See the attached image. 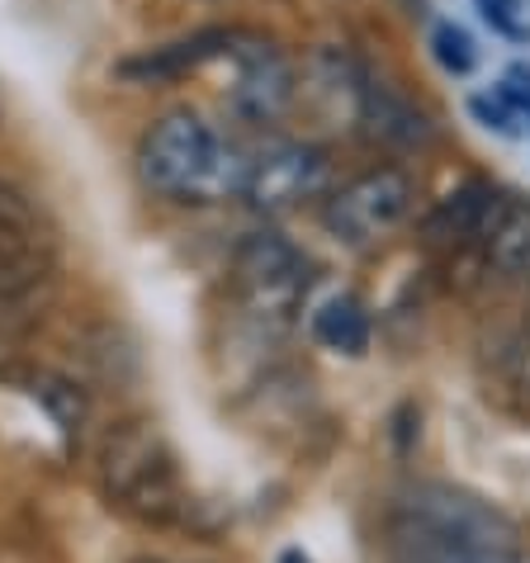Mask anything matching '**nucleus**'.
Here are the masks:
<instances>
[{"label":"nucleus","instance_id":"f257e3e1","mask_svg":"<svg viewBox=\"0 0 530 563\" xmlns=\"http://www.w3.org/2000/svg\"><path fill=\"white\" fill-rule=\"evenodd\" d=\"M384 550L388 563H526L517 526L455 483H408L388 503Z\"/></svg>","mask_w":530,"mask_h":563},{"label":"nucleus","instance_id":"f03ea898","mask_svg":"<svg viewBox=\"0 0 530 563\" xmlns=\"http://www.w3.org/2000/svg\"><path fill=\"white\" fill-rule=\"evenodd\" d=\"M252 152L228 143L205 114L170 109L137 143V170L147 190H157L176 205H223L242 199Z\"/></svg>","mask_w":530,"mask_h":563},{"label":"nucleus","instance_id":"7ed1b4c3","mask_svg":"<svg viewBox=\"0 0 530 563\" xmlns=\"http://www.w3.org/2000/svg\"><path fill=\"white\" fill-rule=\"evenodd\" d=\"M100 488L119 511L147 526H170L190 511L176 450L152 421H119L100 441Z\"/></svg>","mask_w":530,"mask_h":563},{"label":"nucleus","instance_id":"20e7f679","mask_svg":"<svg viewBox=\"0 0 530 563\" xmlns=\"http://www.w3.org/2000/svg\"><path fill=\"white\" fill-rule=\"evenodd\" d=\"M313 289V261L279 232H252L232 256V299L238 312L265 336H279L299 318Z\"/></svg>","mask_w":530,"mask_h":563},{"label":"nucleus","instance_id":"39448f33","mask_svg":"<svg viewBox=\"0 0 530 563\" xmlns=\"http://www.w3.org/2000/svg\"><path fill=\"white\" fill-rule=\"evenodd\" d=\"M412 209H417V180L408 176V170L402 166H374V170H361L355 180H346L341 190L327 195L322 223L336 242L374 246L394 228L408 223Z\"/></svg>","mask_w":530,"mask_h":563},{"label":"nucleus","instance_id":"423d86ee","mask_svg":"<svg viewBox=\"0 0 530 563\" xmlns=\"http://www.w3.org/2000/svg\"><path fill=\"white\" fill-rule=\"evenodd\" d=\"M223 62H228V109L246 123H275L299 96V76H294L289 57L270 38L232 29Z\"/></svg>","mask_w":530,"mask_h":563},{"label":"nucleus","instance_id":"0eeeda50","mask_svg":"<svg viewBox=\"0 0 530 563\" xmlns=\"http://www.w3.org/2000/svg\"><path fill=\"white\" fill-rule=\"evenodd\" d=\"M57 238L24 190L0 180V299H24L53 275Z\"/></svg>","mask_w":530,"mask_h":563},{"label":"nucleus","instance_id":"6e6552de","mask_svg":"<svg viewBox=\"0 0 530 563\" xmlns=\"http://www.w3.org/2000/svg\"><path fill=\"white\" fill-rule=\"evenodd\" d=\"M327 176H332V162H327L322 147L270 143V147L252 152L242 199L256 213H289V209H299L303 199H318L327 190Z\"/></svg>","mask_w":530,"mask_h":563},{"label":"nucleus","instance_id":"1a4fd4ad","mask_svg":"<svg viewBox=\"0 0 530 563\" xmlns=\"http://www.w3.org/2000/svg\"><path fill=\"white\" fill-rule=\"evenodd\" d=\"M497 205H503V190H497L493 180H464L455 185L441 205H435L427 213L422 223V238L431 252H470V246H483V238H488L493 218H497Z\"/></svg>","mask_w":530,"mask_h":563},{"label":"nucleus","instance_id":"9d476101","mask_svg":"<svg viewBox=\"0 0 530 563\" xmlns=\"http://www.w3.org/2000/svg\"><path fill=\"white\" fill-rule=\"evenodd\" d=\"M355 123L365 129V137H374V143L394 147V152H412V147H427L435 129L431 119L417 109L402 90L384 86V81H361V104H355Z\"/></svg>","mask_w":530,"mask_h":563},{"label":"nucleus","instance_id":"9b49d317","mask_svg":"<svg viewBox=\"0 0 530 563\" xmlns=\"http://www.w3.org/2000/svg\"><path fill=\"white\" fill-rule=\"evenodd\" d=\"M483 261L507 285H530V199L503 195L488 238H483Z\"/></svg>","mask_w":530,"mask_h":563},{"label":"nucleus","instance_id":"f8f14e48","mask_svg":"<svg viewBox=\"0 0 530 563\" xmlns=\"http://www.w3.org/2000/svg\"><path fill=\"white\" fill-rule=\"evenodd\" d=\"M228 38H232V29L195 34V38H185V43H170V48H157V53H147V57L123 62L119 71L133 76V81H166V76H185V71L205 67V62H213V57H223Z\"/></svg>","mask_w":530,"mask_h":563},{"label":"nucleus","instance_id":"ddd939ff","mask_svg":"<svg viewBox=\"0 0 530 563\" xmlns=\"http://www.w3.org/2000/svg\"><path fill=\"white\" fill-rule=\"evenodd\" d=\"M313 336L336 355H365L369 351V308L355 294H332L313 312Z\"/></svg>","mask_w":530,"mask_h":563},{"label":"nucleus","instance_id":"4468645a","mask_svg":"<svg viewBox=\"0 0 530 563\" xmlns=\"http://www.w3.org/2000/svg\"><path fill=\"white\" fill-rule=\"evenodd\" d=\"M493 369H497V388L530 398V336L517 332V336H503V341H497Z\"/></svg>","mask_w":530,"mask_h":563},{"label":"nucleus","instance_id":"2eb2a0df","mask_svg":"<svg viewBox=\"0 0 530 563\" xmlns=\"http://www.w3.org/2000/svg\"><path fill=\"white\" fill-rule=\"evenodd\" d=\"M431 53L450 76H470L474 71V38L464 34L460 24H450V20H441L431 29Z\"/></svg>","mask_w":530,"mask_h":563},{"label":"nucleus","instance_id":"dca6fc26","mask_svg":"<svg viewBox=\"0 0 530 563\" xmlns=\"http://www.w3.org/2000/svg\"><path fill=\"white\" fill-rule=\"evenodd\" d=\"M470 114L483 123V129H493V133H503V137H517L521 133V119L511 114L503 96H474L470 100Z\"/></svg>","mask_w":530,"mask_h":563},{"label":"nucleus","instance_id":"f3484780","mask_svg":"<svg viewBox=\"0 0 530 563\" xmlns=\"http://www.w3.org/2000/svg\"><path fill=\"white\" fill-rule=\"evenodd\" d=\"M478 14L488 20L497 34L507 38H526V24H521V0H474Z\"/></svg>","mask_w":530,"mask_h":563},{"label":"nucleus","instance_id":"a211bd4d","mask_svg":"<svg viewBox=\"0 0 530 563\" xmlns=\"http://www.w3.org/2000/svg\"><path fill=\"white\" fill-rule=\"evenodd\" d=\"M497 96L507 100V109H511V114H517L521 123H530V67H511Z\"/></svg>","mask_w":530,"mask_h":563}]
</instances>
